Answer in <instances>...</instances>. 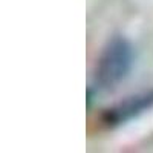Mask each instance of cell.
<instances>
[{
	"label": "cell",
	"instance_id": "cell-1",
	"mask_svg": "<svg viewBox=\"0 0 153 153\" xmlns=\"http://www.w3.org/2000/svg\"><path fill=\"white\" fill-rule=\"evenodd\" d=\"M135 63V48L123 35H115L103 46L94 68L92 87L110 91L127 78Z\"/></svg>",
	"mask_w": 153,
	"mask_h": 153
},
{
	"label": "cell",
	"instance_id": "cell-2",
	"mask_svg": "<svg viewBox=\"0 0 153 153\" xmlns=\"http://www.w3.org/2000/svg\"><path fill=\"white\" fill-rule=\"evenodd\" d=\"M150 109H153V87L149 91H143L127 97L126 100L100 112L92 123V129L95 132L113 130L141 117Z\"/></svg>",
	"mask_w": 153,
	"mask_h": 153
}]
</instances>
